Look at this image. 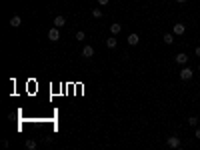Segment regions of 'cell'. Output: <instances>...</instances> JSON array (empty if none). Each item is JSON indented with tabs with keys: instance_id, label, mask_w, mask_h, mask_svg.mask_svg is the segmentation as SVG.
Wrapping results in <instances>:
<instances>
[{
	"instance_id": "5bb4252c",
	"label": "cell",
	"mask_w": 200,
	"mask_h": 150,
	"mask_svg": "<svg viewBox=\"0 0 200 150\" xmlns=\"http://www.w3.org/2000/svg\"><path fill=\"white\" fill-rule=\"evenodd\" d=\"M198 120H200V116H190V118H188V126H196Z\"/></svg>"
},
{
	"instance_id": "6da1fadb",
	"label": "cell",
	"mask_w": 200,
	"mask_h": 150,
	"mask_svg": "<svg viewBox=\"0 0 200 150\" xmlns=\"http://www.w3.org/2000/svg\"><path fill=\"white\" fill-rule=\"evenodd\" d=\"M192 76H194V70L190 66H184L180 70V80H192Z\"/></svg>"
},
{
	"instance_id": "3957f363",
	"label": "cell",
	"mask_w": 200,
	"mask_h": 150,
	"mask_svg": "<svg viewBox=\"0 0 200 150\" xmlns=\"http://www.w3.org/2000/svg\"><path fill=\"white\" fill-rule=\"evenodd\" d=\"M184 32H186V26L182 24V22H176V24L172 26V34H174V36H182Z\"/></svg>"
},
{
	"instance_id": "e0dca14e",
	"label": "cell",
	"mask_w": 200,
	"mask_h": 150,
	"mask_svg": "<svg viewBox=\"0 0 200 150\" xmlns=\"http://www.w3.org/2000/svg\"><path fill=\"white\" fill-rule=\"evenodd\" d=\"M108 4V0H98V6H106Z\"/></svg>"
},
{
	"instance_id": "52a82bcc",
	"label": "cell",
	"mask_w": 200,
	"mask_h": 150,
	"mask_svg": "<svg viewBox=\"0 0 200 150\" xmlns=\"http://www.w3.org/2000/svg\"><path fill=\"white\" fill-rule=\"evenodd\" d=\"M66 24V18H64V16H54V26H56V28H62V26Z\"/></svg>"
},
{
	"instance_id": "ba28073f",
	"label": "cell",
	"mask_w": 200,
	"mask_h": 150,
	"mask_svg": "<svg viewBox=\"0 0 200 150\" xmlns=\"http://www.w3.org/2000/svg\"><path fill=\"white\" fill-rule=\"evenodd\" d=\"M20 24H22V18H20L18 14H16V16H12V18H10V26H12V28H18Z\"/></svg>"
},
{
	"instance_id": "ac0fdd59",
	"label": "cell",
	"mask_w": 200,
	"mask_h": 150,
	"mask_svg": "<svg viewBox=\"0 0 200 150\" xmlns=\"http://www.w3.org/2000/svg\"><path fill=\"white\" fill-rule=\"evenodd\" d=\"M194 136H196V138L200 140V128H196V130H194Z\"/></svg>"
},
{
	"instance_id": "d6986e66",
	"label": "cell",
	"mask_w": 200,
	"mask_h": 150,
	"mask_svg": "<svg viewBox=\"0 0 200 150\" xmlns=\"http://www.w3.org/2000/svg\"><path fill=\"white\" fill-rule=\"evenodd\" d=\"M194 54H196V56H200V46H196V50H194Z\"/></svg>"
},
{
	"instance_id": "7a4b0ae2",
	"label": "cell",
	"mask_w": 200,
	"mask_h": 150,
	"mask_svg": "<svg viewBox=\"0 0 200 150\" xmlns=\"http://www.w3.org/2000/svg\"><path fill=\"white\" fill-rule=\"evenodd\" d=\"M48 40H50V42H56V40H60V28H56V26H54V28L48 30Z\"/></svg>"
},
{
	"instance_id": "2e32d148",
	"label": "cell",
	"mask_w": 200,
	"mask_h": 150,
	"mask_svg": "<svg viewBox=\"0 0 200 150\" xmlns=\"http://www.w3.org/2000/svg\"><path fill=\"white\" fill-rule=\"evenodd\" d=\"M84 38H86V34L82 32V30H78V32H76V40H78V42H82Z\"/></svg>"
},
{
	"instance_id": "8992f818",
	"label": "cell",
	"mask_w": 200,
	"mask_h": 150,
	"mask_svg": "<svg viewBox=\"0 0 200 150\" xmlns=\"http://www.w3.org/2000/svg\"><path fill=\"white\" fill-rule=\"evenodd\" d=\"M82 56H84V58H92V56H94V48H92V46H84V48H82Z\"/></svg>"
},
{
	"instance_id": "9a60e30c",
	"label": "cell",
	"mask_w": 200,
	"mask_h": 150,
	"mask_svg": "<svg viewBox=\"0 0 200 150\" xmlns=\"http://www.w3.org/2000/svg\"><path fill=\"white\" fill-rule=\"evenodd\" d=\"M92 18H102V10H100V8H92Z\"/></svg>"
},
{
	"instance_id": "30bf717a",
	"label": "cell",
	"mask_w": 200,
	"mask_h": 150,
	"mask_svg": "<svg viewBox=\"0 0 200 150\" xmlns=\"http://www.w3.org/2000/svg\"><path fill=\"white\" fill-rule=\"evenodd\" d=\"M120 30H122V24H120V22H114V24H110V32L114 34V36L120 32Z\"/></svg>"
},
{
	"instance_id": "5b68a950",
	"label": "cell",
	"mask_w": 200,
	"mask_h": 150,
	"mask_svg": "<svg viewBox=\"0 0 200 150\" xmlns=\"http://www.w3.org/2000/svg\"><path fill=\"white\" fill-rule=\"evenodd\" d=\"M140 42V36L136 32H132V34H128V44L130 46H136V44Z\"/></svg>"
},
{
	"instance_id": "ffe728a7",
	"label": "cell",
	"mask_w": 200,
	"mask_h": 150,
	"mask_svg": "<svg viewBox=\"0 0 200 150\" xmlns=\"http://www.w3.org/2000/svg\"><path fill=\"white\" fill-rule=\"evenodd\" d=\"M176 2H178V4H182V2H186V0H176Z\"/></svg>"
},
{
	"instance_id": "44dd1931",
	"label": "cell",
	"mask_w": 200,
	"mask_h": 150,
	"mask_svg": "<svg viewBox=\"0 0 200 150\" xmlns=\"http://www.w3.org/2000/svg\"><path fill=\"white\" fill-rule=\"evenodd\" d=\"M198 70H200V64H198Z\"/></svg>"
},
{
	"instance_id": "8fae6325",
	"label": "cell",
	"mask_w": 200,
	"mask_h": 150,
	"mask_svg": "<svg viewBox=\"0 0 200 150\" xmlns=\"http://www.w3.org/2000/svg\"><path fill=\"white\" fill-rule=\"evenodd\" d=\"M162 40H164V44H172V42H174V34H172V32H166L164 36H162Z\"/></svg>"
},
{
	"instance_id": "7c38bea8",
	"label": "cell",
	"mask_w": 200,
	"mask_h": 150,
	"mask_svg": "<svg viewBox=\"0 0 200 150\" xmlns=\"http://www.w3.org/2000/svg\"><path fill=\"white\" fill-rule=\"evenodd\" d=\"M116 44H118V42H116V38H108V40H106V46H108L110 50L116 48Z\"/></svg>"
},
{
	"instance_id": "4fadbf2b",
	"label": "cell",
	"mask_w": 200,
	"mask_h": 150,
	"mask_svg": "<svg viewBox=\"0 0 200 150\" xmlns=\"http://www.w3.org/2000/svg\"><path fill=\"white\" fill-rule=\"evenodd\" d=\"M24 146H26L28 150H34V148H36V140H26V142H24Z\"/></svg>"
},
{
	"instance_id": "9c48e42d",
	"label": "cell",
	"mask_w": 200,
	"mask_h": 150,
	"mask_svg": "<svg viewBox=\"0 0 200 150\" xmlns=\"http://www.w3.org/2000/svg\"><path fill=\"white\" fill-rule=\"evenodd\" d=\"M176 62L178 64H186V62H188V54H184V52L176 54Z\"/></svg>"
},
{
	"instance_id": "277c9868",
	"label": "cell",
	"mask_w": 200,
	"mask_h": 150,
	"mask_svg": "<svg viewBox=\"0 0 200 150\" xmlns=\"http://www.w3.org/2000/svg\"><path fill=\"white\" fill-rule=\"evenodd\" d=\"M166 144L170 146V148H178V146H180V138H178V136H168Z\"/></svg>"
},
{
	"instance_id": "7402d4cb",
	"label": "cell",
	"mask_w": 200,
	"mask_h": 150,
	"mask_svg": "<svg viewBox=\"0 0 200 150\" xmlns=\"http://www.w3.org/2000/svg\"><path fill=\"white\" fill-rule=\"evenodd\" d=\"M198 116H200V112H198Z\"/></svg>"
}]
</instances>
